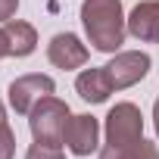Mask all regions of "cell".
<instances>
[{"instance_id": "obj_15", "label": "cell", "mask_w": 159, "mask_h": 159, "mask_svg": "<svg viewBox=\"0 0 159 159\" xmlns=\"http://www.w3.org/2000/svg\"><path fill=\"white\" fill-rule=\"evenodd\" d=\"M3 56H10V41H7V31L0 28V59Z\"/></svg>"}, {"instance_id": "obj_12", "label": "cell", "mask_w": 159, "mask_h": 159, "mask_svg": "<svg viewBox=\"0 0 159 159\" xmlns=\"http://www.w3.org/2000/svg\"><path fill=\"white\" fill-rule=\"evenodd\" d=\"M16 156V134L7 122V109L0 103V159H13Z\"/></svg>"}, {"instance_id": "obj_9", "label": "cell", "mask_w": 159, "mask_h": 159, "mask_svg": "<svg viewBox=\"0 0 159 159\" xmlns=\"http://www.w3.org/2000/svg\"><path fill=\"white\" fill-rule=\"evenodd\" d=\"M75 91H78V97L88 100V103H106L109 94H112L106 69H84L81 75L75 78Z\"/></svg>"}, {"instance_id": "obj_13", "label": "cell", "mask_w": 159, "mask_h": 159, "mask_svg": "<svg viewBox=\"0 0 159 159\" xmlns=\"http://www.w3.org/2000/svg\"><path fill=\"white\" fill-rule=\"evenodd\" d=\"M25 159H66V153L59 150V143H44V140H34L25 153Z\"/></svg>"}, {"instance_id": "obj_14", "label": "cell", "mask_w": 159, "mask_h": 159, "mask_svg": "<svg viewBox=\"0 0 159 159\" xmlns=\"http://www.w3.org/2000/svg\"><path fill=\"white\" fill-rule=\"evenodd\" d=\"M19 10V0H0V22H10Z\"/></svg>"}, {"instance_id": "obj_5", "label": "cell", "mask_w": 159, "mask_h": 159, "mask_svg": "<svg viewBox=\"0 0 159 159\" xmlns=\"http://www.w3.org/2000/svg\"><path fill=\"white\" fill-rule=\"evenodd\" d=\"M56 91L53 78L50 75H22L10 84V103L19 116H28L44 97H50Z\"/></svg>"}, {"instance_id": "obj_3", "label": "cell", "mask_w": 159, "mask_h": 159, "mask_svg": "<svg viewBox=\"0 0 159 159\" xmlns=\"http://www.w3.org/2000/svg\"><path fill=\"white\" fill-rule=\"evenodd\" d=\"M143 137V116L134 103H116L106 116V143L128 147Z\"/></svg>"}, {"instance_id": "obj_7", "label": "cell", "mask_w": 159, "mask_h": 159, "mask_svg": "<svg viewBox=\"0 0 159 159\" xmlns=\"http://www.w3.org/2000/svg\"><path fill=\"white\" fill-rule=\"evenodd\" d=\"M47 59L56 66V69H81L88 62V47L78 41L75 34L62 31V34H53V41L47 44Z\"/></svg>"}, {"instance_id": "obj_2", "label": "cell", "mask_w": 159, "mask_h": 159, "mask_svg": "<svg viewBox=\"0 0 159 159\" xmlns=\"http://www.w3.org/2000/svg\"><path fill=\"white\" fill-rule=\"evenodd\" d=\"M69 119H72L69 106L50 94V97H44V100L28 112V128H31L34 140H44V143H62V134H66Z\"/></svg>"}, {"instance_id": "obj_6", "label": "cell", "mask_w": 159, "mask_h": 159, "mask_svg": "<svg viewBox=\"0 0 159 159\" xmlns=\"http://www.w3.org/2000/svg\"><path fill=\"white\" fill-rule=\"evenodd\" d=\"M100 137V122L94 116H72L69 125H66V134H62V143L75 153V156H91L97 150V140Z\"/></svg>"}, {"instance_id": "obj_16", "label": "cell", "mask_w": 159, "mask_h": 159, "mask_svg": "<svg viewBox=\"0 0 159 159\" xmlns=\"http://www.w3.org/2000/svg\"><path fill=\"white\" fill-rule=\"evenodd\" d=\"M153 125H156V134H159V100H156V106H153Z\"/></svg>"}, {"instance_id": "obj_1", "label": "cell", "mask_w": 159, "mask_h": 159, "mask_svg": "<svg viewBox=\"0 0 159 159\" xmlns=\"http://www.w3.org/2000/svg\"><path fill=\"white\" fill-rule=\"evenodd\" d=\"M84 31L100 53H116L125 44L128 19L122 13V0H84L81 3Z\"/></svg>"}, {"instance_id": "obj_4", "label": "cell", "mask_w": 159, "mask_h": 159, "mask_svg": "<svg viewBox=\"0 0 159 159\" xmlns=\"http://www.w3.org/2000/svg\"><path fill=\"white\" fill-rule=\"evenodd\" d=\"M103 69H106V78H109L112 91H125V88L137 84L140 78H147L150 56L140 53V50H125V53H116Z\"/></svg>"}, {"instance_id": "obj_10", "label": "cell", "mask_w": 159, "mask_h": 159, "mask_svg": "<svg viewBox=\"0 0 159 159\" xmlns=\"http://www.w3.org/2000/svg\"><path fill=\"white\" fill-rule=\"evenodd\" d=\"M3 31H7V41H10V56H28V53H34V47H38L34 25H28L22 19H10V22H3Z\"/></svg>"}, {"instance_id": "obj_11", "label": "cell", "mask_w": 159, "mask_h": 159, "mask_svg": "<svg viewBox=\"0 0 159 159\" xmlns=\"http://www.w3.org/2000/svg\"><path fill=\"white\" fill-rule=\"evenodd\" d=\"M100 159H159V150H156V143H150V140L140 137L137 143H128V147L106 143L100 150Z\"/></svg>"}, {"instance_id": "obj_8", "label": "cell", "mask_w": 159, "mask_h": 159, "mask_svg": "<svg viewBox=\"0 0 159 159\" xmlns=\"http://www.w3.org/2000/svg\"><path fill=\"white\" fill-rule=\"evenodd\" d=\"M128 31L137 41L159 44V0H143L128 16Z\"/></svg>"}]
</instances>
